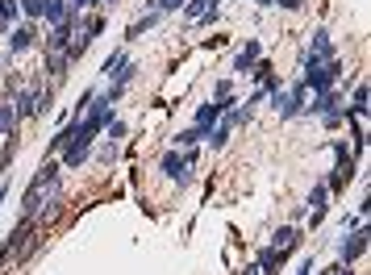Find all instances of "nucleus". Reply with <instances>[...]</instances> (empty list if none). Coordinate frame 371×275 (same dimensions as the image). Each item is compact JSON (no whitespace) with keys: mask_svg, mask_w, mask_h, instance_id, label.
<instances>
[{"mask_svg":"<svg viewBox=\"0 0 371 275\" xmlns=\"http://www.w3.org/2000/svg\"><path fill=\"white\" fill-rule=\"evenodd\" d=\"M13 17H17V0H0V29H9Z\"/></svg>","mask_w":371,"mask_h":275,"instance_id":"obj_18","label":"nucleus"},{"mask_svg":"<svg viewBox=\"0 0 371 275\" xmlns=\"http://www.w3.org/2000/svg\"><path fill=\"white\" fill-rule=\"evenodd\" d=\"M304 88L309 92H330L338 80H342V59H330V63H309L304 59Z\"/></svg>","mask_w":371,"mask_h":275,"instance_id":"obj_1","label":"nucleus"},{"mask_svg":"<svg viewBox=\"0 0 371 275\" xmlns=\"http://www.w3.org/2000/svg\"><path fill=\"white\" fill-rule=\"evenodd\" d=\"M150 5H154L158 13H163V17H167V13H180V9H184V0H150Z\"/></svg>","mask_w":371,"mask_h":275,"instance_id":"obj_20","label":"nucleus"},{"mask_svg":"<svg viewBox=\"0 0 371 275\" xmlns=\"http://www.w3.org/2000/svg\"><path fill=\"white\" fill-rule=\"evenodd\" d=\"M230 92H234V80H230V75H222V80L213 84V100H222V96H230Z\"/></svg>","mask_w":371,"mask_h":275,"instance_id":"obj_22","label":"nucleus"},{"mask_svg":"<svg viewBox=\"0 0 371 275\" xmlns=\"http://www.w3.org/2000/svg\"><path fill=\"white\" fill-rule=\"evenodd\" d=\"M292 96H296V100H304V96H309V88H304V80H296V84H292Z\"/></svg>","mask_w":371,"mask_h":275,"instance_id":"obj_28","label":"nucleus"},{"mask_svg":"<svg viewBox=\"0 0 371 275\" xmlns=\"http://www.w3.org/2000/svg\"><path fill=\"white\" fill-rule=\"evenodd\" d=\"M0 67H5V54H0Z\"/></svg>","mask_w":371,"mask_h":275,"instance_id":"obj_34","label":"nucleus"},{"mask_svg":"<svg viewBox=\"0 0 371 275\" xmlns=\"http://www.w3.org/2000/svg\"><path fill=\"white\" fill-rule=\"evenodd\" d=\"M313 267H317V263H313V259H304V263H300V271H296V275H309V271H313Z\"/></svg>","mask_w":371,"mask_h":275,"instance_id":"obj_29","label":"nucleus"},{"mask_svg":"<svg viewBox=\"0 0 371 275\" xmlns=\"http://www.w3.org/2000/svg\"><path fill=\"white\" fill-rule=\"evenodd\" d=\"M276 5L288 9V13H300V9H304V0H276Z\"/></svg>","mask_w":371,"mask_h":275,"instance_id":"obj_25","label":"nucleus"},{"mask_svg":"<svg viewBox=\"0 0 371 275\" xmlns=\"http://www.w3.org/2000/svg\"><path fill=\"white\" fill-rule=\"evenodd\" d=\"M334 158H338V163H342V158H350V146H346V142H342V138H338V142H334Z\"/></svg>","mask_w":371,"mask_h":275,"instance_id":"obj_26","label":"nucleus"},{"mask_svg":"<svg viewBox=\"0 0 371 275\" xmlns=\"http://www.w3.org/2000/svg\"><path fill=\"white\" fill-rule=\"evenodd\" d=\"M304 208H309V226L317 230V226H322L326 217H330V188H326V184H317V188L309 192V204H304Z\"/></svg>","mask_w":371,"mask_h":275,"instance_id":"obj_4","label":"nucleus"},{"mask_svg":"<svg viewBox=\"0 0 371 275\" xmlns=\"http://www.w3.org/2000/svg\"><path fill=\"white\" fill-rule=\"evenodd\" d=\"M272 100H276V113L284 117V121H292V117H300V108H304V100H296L292 92H272Z\"/></svg>","mask_w":371,"mask_h":275,"instance_id":"obj_7","label":"nucleus"},{"mask_svg":"<svg viewBox=\"0 0 371 275\" xmlns=\"http://www.w3.org/2000/svg\"><path fill=\"white\" fill-rule=\"evenodd\" d=\"M0 180H5V176H0Z\"/></svg>","mask_w":371,"mask_h":275,"instance_id":"obj_35","label":"nucleus"},{"mask_svg":"<svg viewBox=\"0 0 371 275\" xmlns=\"http://www.w3.org/2000/svg\"><path fill=\"white\" fill-rule=\"evenodd\" d=\"M196 142H204V134H200L196 125H188V130L176 134V146H180V150H188V146H196Z\"/></svg>","mask_w":371,"mask_h":275,"instance_id":"obj_16","label":"nucleus"},{"mask_svg":"<svg viewBox=\"0 0 371 275\" xmlns=\"http://www.w3.org/2000/svg\"><path fill=\"white\" fill-rule=\"evenodd\" d=\"M100 5H117V0H100Z\"/></svg>","mask_w":371,"mask_h":275,"instance_id":"obj_33","label":"nucleus"},{"mask_svg":"<svg viewBox=\"0 0 371 275\" xmlns=\"http://www.w3.org/2000/svg\"><path fill=\"white\" fill-rule=\"evenodd\" d=\"M350 113H355L359 121L367 117V84H359V88H355V104L346 108V113H342V117H350Z\"/></svg>","mask_w":371,"mask_h":275,"instance_id":"obj_13","label":"nucleus"},{"mask_svg":"<svg viewBox=\"0 0 371 275\" xmlns=\"http://www.w3.org/2000/svg\"><path fill=\"white\" fill-rule=\"evenodd\" d=\"M304 59H309V63H330V59H338V50H334V38H330V29H313V38H309V50H304Z\"/></svg>","mask_w":371,"mask_h":275,"instance_id":"obj_2","label":"nucleus"},{"mask_svg":"<svg viewBox=\"0 0 371 275\" xmlns=\"http://www.w3.org/2000/svg\"><path fill=\"white\" fill-rule=\"evenodd\" d=\"M34 38H38L34 25H17V29L9 34V54H25V50L34 46Z\"/></svg>","mask_w":371,"mask_h":275,"instance_id":"obj_9","label":"nucleus"},{"mask_svg":"<svg viewBox=\"0 0 371 275\" xmlns=\"http://www.w3.org/2000/svg\"><path fill=\"white\" fill-rule=\"evenodd\" d=\"M259 5H267V9H272V5H276V0H259Z\"/></svg>","mask_w":371,"mask_h":275,"instance_id":"obj_32","label":"nucleus"},{"mask_svg":"<svg viewBox=\"0 0 371 275\" xmlns=\"http://www.w3.org/2000/svg\"><path fill=\"white\" fill-rule=\"evenodd\" d=\"M350 176H355V163H350V158H342V163H338V167L330 171V180H326V188H330V192H342V188L350 184Z\"/></svg>","mask_w":371,"mask_h":275,"instance_id":"obj_10","label":"nucleus"},{"mask_svg":"<svg viewBox=\"0 0 371 275\" xmlns=\"http://www.w3.org/2000/svg\"><path fill=\"white\" fill-rule=\"evenodd\" d=\"M125 63H130V59H125V50H113V54H109V59H104V67H100V75H109V80H113V75H117V71H121Z\"/></svg>","mask_w":371,"mask_h":275,"instance_id":"obj_15","label":"nucleus"},{"mask_svg":"<svg viewBox=\"0 0 371 275\" xmlns=\"http://www.w3.org/2000/svg\"><path fill=\"white\" fill-rule=\"evenodd\" d=\"M67 67H71V63H67V54H46V71H55V80H63Z\"/></svg>","mask_w":371,"mask_h":275,"instance_id":"obj_17","label":"nucleus"},{"mask_svg":"<svg viewBox=\"0 0 371 275\" xmlns=\"http://www.w3.org/2000/svg\"><path fill=\"white\" fill-rule=\"evenodd\" d=\"M350 238H342V246H338V263L342 267H355V259H363V250H367V230L359 226V230H346Z\"/></svg>","mask_w":371,"mask_h":275,"instance_id":"obj_3","label":"nucleus"},{"mask_svg":"<svg viewBox=\"0 0 371 275\" xmlns=\"http://www.w3.org/2000/svg\"><path fill=\"white\" fill-rule=\"evenodd\" d=\"M88 154H92V142H84V138H71L67 146H63V171L67 167H84V163H88Z\"/></svg>","mask_w":371,"mask_h":275,"instance_id":"obj_6","label":"nucleus"},{"mask_svg":"<svg viewBox=\"0 0 371 275\" xmlns=\"http://www.w3.org/2000/svg\"><path fill=\"white\" fill-rule=\"evenodd\" d=\"M50 108H55V84H50V88H42V92H38V100H34V117H46V113H50Z\"/></svg>","mask_w":371,"mask_h":275,"instance_id":"obj_12","label":"nucleus"},{"mask_svg":"<svg viewBox=\"0 0 371 275\" xmlns=\"http://www.w3.org/2000/svg\"><path fill=\"white\" fill-rule=\"evenodd\" d=\"M342 226H346V230H359V226H363V217H359V213H346V222H342Z\"/></svg>","mask_w":371,"mask_h":275,"instance_id":"obj_27","label":"nucleus"},{"mask_svg":"<svg viewBox=\"0 0 371 275\" xmlns=\"http://www.w3.org/2000/svg\"><path fill=\"white\" fill-rule=\"evenodd\" d=\"M92 96H96V92H92V88H84V96L75 100V117H84V113H88V104H92Z\"/></svg>","mask_w":371,"mask_h":275,"instance_id":"obj_23","label":"nucleus"},{"mask_svg":"<svg viewBox=\"0 0 371 275\" xmlns=\"http://www.w3.org/2000/svg\"><path fill=\"white\" fill-rule=\"evenodd\" d=\"M259 59H263V42H259V38H250V42L238 50V59H234V67H230V71H234V75H250V67H254Z\"/></svg>","mask_w":371,"mask_h":275,"instance_id":"obj_5","label":"nucleus"},{"mask_svg":"<svg viewBox=\"0 0 371 275\" xmlns=\"http://www.w3.org/2000/svg\"><path fill=\"white\" fill-rule=\"evenodd\" d=\"M242 275H263V267H259V263H250V267H246Z\"/></svg>","mask_w":371,"mask_h":275,"instance_id":"obj_30","label":"nucleus"},{"mask_svg":"<svg viewBox=\"0 0 371 275\" xmlns=\"http://www.w3.org/2000/svg\"><path fill=\"white\" fill-rule=\"evenodd\" d=\"M17 9L34 21V17H42V0H17Z\"/></svg>","mask_w":371,"mask_h":275,"instance_id":"obj_19","label":"nucleus"},{"mask_svg":"<svg viewBox=\"0 0 371 275\" xmlns=\"http://www.w3.org/2000/svg\"><path fill=\"white\" fill-rule=\"evenodd\" d=\"M67 13H71L67 0H42V21H46V25H59Z\"/></svg>","mask_w":371,"mask_h":275,"instance_id":"obj_11","label":"nucleus"},{"mask_svg":"<svg viewBox=\"0 0 371 275\" xmlns=\"http://www.w3.org/2000/svg\"><path fill=\"white\" fill-rule=\"evenodd\" d=\"M158 21H163V13H158V9H146V13H142V17H138L130 29H125V42H138V38H142L146 29H154Z\"/></svg>","mask_w":371,"mask_h":275,"instance_id":"obj_8","label":"nucleus"},{"mask_svg":"<svg viewBox=\"0 0 371 275\" xmlns=\"http://www.w3.org/2000/svg\"><path fill=\"white\" fill-rule=\"evenodd\" d=\"M213 5H217V0H184V9H180V13H184V21H196L204 9H213Z\"/></svg>","mask_w":371,"mask_h":275,"instance_id":"obj_14","label":"nucleus"},{"mask_svg":"<svg viewBox=\"0 0 371 275\" xmlns=\"http://www.w3.org/2000/svg\"><path fill=\"white\" fill-rule=\"evenodd\" d=\"M334 275H355V271H350V267H342V263H338V267H334Z\"/></svg>","mask_w":371,"mask_h":275,"instance_id":"obj_31","label":"nucleus"},{"mask_svg":"<svg viewBox=\"0 0 371 275\" xmlns=\"http://www.w3.org/2000/svg\"><path fill=\"white\" fill-rule=\"evenodd\" d=\"M96 5H100V0H67V9L80 13V17H84V9H96Z\"/></svg>","mask_w":371,"mask_h":275,"instance_id":"obj_24","label":"nucleus"},{"mask_svg":"<svg viewBox=\"0 0 371 275\" xmlns=\"http://www.w3.org/2000/svg\"><path fill=\"white\" fill-rule=\"evenodd\" d=\"M104 134H109V142H121V138H125V121H117V117H113L109 125H104Z\"/></svg>","mask_w":371,"mask_h":275,"instance_id":"obj_21","label":"nucleus"}]
</instances>
